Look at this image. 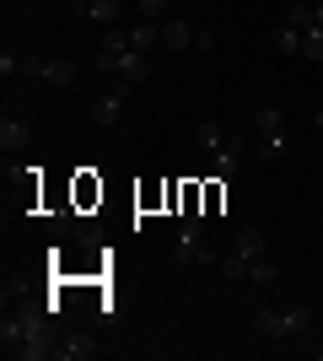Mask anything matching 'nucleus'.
<instances>
[{
  "instance_id": "f257e3e1",
  "label": "nucleus",
  "mask_w": 323,
  "mask_h": 361,
  "mask_svg": "<svg viewBox=\"0 0 323 361\" xmlns=\"http://www.w3.org/2000/svg\"><path fill=\"white\" fill-rule=\"evenodd\" d=\"M0 345H6V356H16V361H49L60 350L54 334H49L44 307H32V313H6L0 318Z\"/></svg>"
},
{
  "instance_id": "f03ea898",
  "label": "nucleus",
  "mask_w": 323,
  "mask_h": 361,
  "mask_svg": "<svg viewBox=\"0 0 323 361\" xmlns=\"http://www.w3.org/2000/svg\"><path fill=\"white\" fill-rule=\"evenodd\" d=\"M312 329V307L308 302H296V307H259L253 313V334H264V340H296V334Z\"/></svg>"
},
{
  "instance_id": "7ed1b4c3",
  "label": "nucleus",
  "mask_w": 323,
  "mask_h": 361,
  "mask_svg": "<svg viewBox=\"0 0 323 361\" xmlns=\"http://www.w3.org/2000/svg\"><path fill=\"white\" fill-rule=\"evenodd\" d=\"M97 71L119 75L124 87H135V81H146V75H151V60H146L140 49H124V54H103V49H97Z\"/></svg>"
},
{
  "instance_id": "20e7f679",
  "label": "nucleus",
  "mask_w": 323,
  "mask_h": 361,
  "mask_svg": "<svg viewBox=\"0 0 323 361\" xmlns=\"http://www.w3.org/2000/svg\"><path fill=\"white\" fill-rule=\"evenodd\" d=\"M253 130H259V151L264 157H280V151H286V114H280L275 103L253 108Z\"/></svg>"
},
{
  "instance_id": "39448f33",
  "label": "nucleus",
  "mask_w": 323,
  "mask_h": 361,
  "mask_svg": "<svg viewBox=\"0 0 323 361\" xmlns=\"http://www.w3.org/2000/svg\"><path fill=\"white\" fill-rule=\"evenodd\" d=\"M178 259L184 264H205L210 259V248H205V216H184V232H178Z\"/></svg>"
},
{
  "instance_id": "423d86ee",
  "label": "nucleus",
  "mask_w": 323,
  "mask_h": 361,
  "mask_svg": "<svg viewBox=\"0 0 323 361\" xmlns=\"http://www.w3.org/2000/svg\"><path fill=\"white\" fill-rule=\"evenodd\" d=\"M124 97H129V87H108L103 97L92 103V124H103V130H108V124H119L124 119Z\"/></svg>"
},
{
  "instance_id": "0eeeda50",
  "label": "nucleus",
  "mask_w": 323,
  "mask_h": 361,
  "mask_svg": "<svg viewBox=\"0 0 323 361\" xmlns=\"http://www.w3.org/2000/svg\"><path fill=\"white\" fill-rule=\"evenodd\" d=\"M97 350H103V345H97L92 334H70V340H60V350H54V356H60V361H92Z\"/></svg>"
},
{
  "instance_id": "6e6552de",
  "label": "nucleus",
  "mask_w": 323,
  "mask_h": 361,
  "mask_svg": "<svg viewBox=\"0 0 323 361\" xmlns=\"http://www.w3.org/2000/svg\"><path fill=\"white\" fill-rule=\"evenodd\" d=\"M243 140H237V135H227V140H221V146H215L210 151V157H215V173H221V178H227V173H237V162H243Z\"/></svg>"
},
{
  "instance_id": "1a4fd4ad",
  "label": "nucleus",
  "mask_w": 323,
  "mask_h": 361,
  "mask_svg": "<svg viewBox=\"0 0 323 361\" xmlns=\"http://www.w3.org/2000/svg\"><path fill=\"white\" fill-rule=\"evenodd\" d=\"M81 16H92V22H103V27H119V11L124 0H87V6H76Z\"/></svg>"
},
{
  "instance_id": "9d476101",
  "label": "nucleus",
  "mask_w": 323,
  "mask_h": 361,
  "mask_svg": "<svg viewBox=\"0 0 323 361\" xmlns=\"http://www.w3.org/2000/svg\"><path fill=\"white\" fill-rule=\"evenodd\" d=\"M237 254H243L248 264L270 254V243H264V232H259V226H237Z\"/></svg>"
},
{
  "instance_id": "9b49d317",
  "label": "nucleus",
  "mask_w": 323,
  "mask_h": 361,
  "mask_svg": "<svg viewBox=\"0 0 323 361\" xmlns=\"http://www.w3.org/2000/svg\"><path fill=\"white\" fill-rule=\"evenodd\" d=\"M129 44H135L140 54H146V49H156V44H162V22H151V16H140L135 27H129Z\"/></svg>"
},
{
  "instance_id": "f8f14e48",
  "label": "nucleus",
  "mask_w": 323,
  "mask_h": 361,
  "mask_svg": "<svg viewBox=\"0 0 323 361\" xmlns=\"http://www.w3.org/2000/svg\"><path fill=\"white\" fill-rule=\"evenodd\" d=\"M76 65H70V60H44V81H49V87H76Z\"/></svg>"
},
{
  "instance_id": "ddd939ff",
  "label": "nucleus",
  "mask_w": 323,
  "mask_h": 361,
  "mask_svg": "<svg viewBox=\"0 0 323 361\" xmlns=\"http://www.w3.org/2000/svg\"><path fill=\"white\" fill-rule=\"evenodd\" d=\"M270 44H275V54H302V32H296L291 22H280V27L270 32Z\"/></svg>"
},
{
  "instance_id": "4468645a",
  "label": "nucleus",
  "mask_w": 323,
  "mask_h": 361,
  "mask_svg": "<svg viewBox=\"0 0 323 361\" xmlns=\"http://www.w3.org/2000/svg\"><path fill=\"white\" fill-rule=\"evenodd\" d=\"M162 44L167 49H194V27H189V22H162Z\"/></svg>"
},
{
  "instance_id": "2eb2a0df",
  "label": "nucleus",
  "mask_w": 323,
  "mask_h": 361,
  "mask_svg": "<svg viewBox=\"0 0 323 361\" xmlns=\"http://www.w3.org/2000/svg\"><path fill=\"white\" fill-rule=\"evenodd\" d=\"M27 146V124H16V119H6L0 124V151H6V157H11V151H22Z\"/></svg>"
},
{
  "instance_id": "dca6fc26",
  "label": "nucleus",
  "mask_w": 323,
  "mask_h": 361,
  "mask_svg": "<svg viewBox=\"0 0 323 361\" xmlns=\"http://www.w3.org/2000/svg\"><path fill=\"white\" fill-rule=\"evenodd\" d=\"M286 22H291L296 32H308V27H318V11H312V6H302V0H291V6H286Z\"/></svg>"
},
{
  "instance_id": "f3484780",
  "label": "nucleus",
  "mask_w": 323,
  "mask_h": 361,
  "mask_svg": "<svg viewBox=\"0 0 323 361\" xmlns=\"http://www.w3.org/2000/svg\"><path fill=\"white\" fill-rule=\"evenodd\" d=\"M248 281L270 291V286H275V281H280V270H275V264H270V259H253V264H248Z\"/></svg>"
},
{
  "instance_id": "a211bd4d",
  "label": "nucleus",
  "mask_w": 323,
  "mask_h": 361,
  "mask_svg": "<svg viewBox=\"0 0 323 361\" xmlns=\"http://www.w3.org/2000/svg\"><path fill=\"white\" fill-rule=\"evenodd\" d=\"M124 49H135L129 44V27H108L103 32V54H124Z\"/></svg>"
},
{
  "instance_id": "6ab92c4d",
  "label": "nucleus",
  "mask_w": 323,
  "mask_h": 361,
  "mask_svg": "<svg viewBox=\"0 0 323 361\" xmlns=\"http://www.w3.org/2000/svg\"><path fill=\"white\" fill-rule=\"evenodd\" d=\"M221 275H227V281H248V259L237 254V248H232V254L221 259Z\"/></svg>"
},
{
  "instance_id": "aec40b11",
  "label": "nucleus",
  "mask_w": 323,
  "mask_h": 361,
  "mask_svg": "<svg viewBox=\"0 0 323 361\" xmlns=\"http://www.w3.org/2000/svg\"><path fill=\"white\" fill-rule=\"evenodd\" d=\"M221 140H227V130H221L215 119H205V124H200V146H205V151H215Z\"/></svg>"
},
{
  "instance_id": "412c9836",
  "label": "nucleus",
  "mask_w": 323,
  "mask_h": 361,
  "mask_svg": "<svg viewBox=\"0 0 323 361\" xmlns=\"http://www.w3.org/2000/svg\"><path fill=\"white\" fill-rule=\"evenodd\" d=\"M302 54H308V60H323V27H308V32H302Z\"/></svg>"
},
{
  "instance_id": "4be33fe9",
  "label": "nucleus",
  "mask_w": 323,
  "mask_h": 361,
  "mask_svg": "<svg viewBox=\"0 0 323 361\" xmlns=\"http://www.w3.org/2000/svg\"><path fill=\"white\" fill-rule=\"evenodd\" d=\"M11 71H22V54H11V49H6V54H0V75L11 81Z\"/></svg>"
},
{
  "instance_id": "5701e85b",
  "label": "nucleus",
  "mask_w": 323,
  "mask_h": 361,
  "mask_svg": "<svg viewBox=\"0 0 323 361\" xmlns=\"http://www.w3.org/2000/svg\"><path fill=\"white\" fill-rule=\"evenodd\" d=\"M162 11H167V0H140V16H151V22H156Z\"/></svg>"
},
{
  "instance_id": "b1692460",
  "label": "nucleus",
  "mask_w": 323,
  "mask_h": 361,
  "mask_svg": "<svg viewBox=\"0 0 323 361\" xmlns=\"http://www.w3.org/2000/svg\"><path fill=\"white\" fill-rule=\"evenodd\" d=\"M22 71H27V75H44V54H22Z\"/></svg>"
},
{
  "instance_id": "393cba45",
  "label": "nucleus",
  "mask_w": 323,
  "mask_h": 361,
  "mask_svg": "<svg viewBox=\"0 0 323 361\" xmlns=\"http://www.w3.org/2000/svg\"><path fill=\"white\" fill-rule=\"evenodd\" d=\"M312 11H318V27H323V0H318V6H312Z\"/></svg>"
},
{
  "instance_id": "a878e982",
  "label": "nucleus",
  "mask_w": 323,
  "mask_h": 361,
  "mask_svg": "<svg viewBox=\"0 0 323 361\" xmlns=\"http://www.w3.org/2000/svg\"><path fill=\"white\" fill-rule=\"evenodd\" d=\"M318 130H323V108H318Z\"/></svg>"
}]
</instances>
